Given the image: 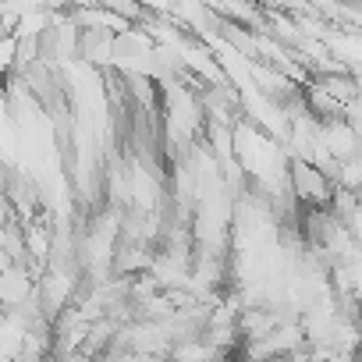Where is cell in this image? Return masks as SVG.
I'll return each instance as SVG.
<instances>
[{"label": "cell", "instance_id": "1", "mask_svg": "<svg viewBox=\"0 0 362 362\" xmlns=\"http://www.w3.org/2000/svg\"><path fill=\"white\" fill-rule=\"evenodd\" d=\"M288 189L295 199H302L309 206H323L334 196V181L320 167H313L305 160H291L288 163Z\"/></svg>", "mask_w": 362, "mask_h": 362}, {"label": "cell", "instance_id": "2", "mask_svg": "<svg viewBox=\"0 0 362 362\" xmlns=\"http://www.w3.org/2000/svg\"><path fill=\"white\" fill-rule=\"evenodd\" d=\"M36 295V284H33V277L15 263V267H8V270H0V309H22L29 298Z\"/></svg>", "mask_w": 362, "mask_h": 362}, {"label": "cell", "instance_id": "3", "mask_svg": "<svg viewBox=\"0 0 362 362\" xmlns=\"http://www.w3.org/2000/svg\"><path fill=\"white\" fill-rule=\"evenodd\" d=\"M221 355L224 351L206 337H185L170 348V362H221Z\"/></svg>", "mask_w": 362, "mask_h": 362}, {"label": "cell", "instance_id": "4", "mask_svg": "<svg viewBox=\"0 0 362 362\" xmlns=\"http://www.w3.org/2000/svg\"><path fill=\"white\" fill-rule=\"evenodd\" d=\"M43 309L47 313H57L64 302H68V295H71V277L68 274H61V270H50L47 277H43Z\"/></svg>", "mask_w": 362, "mask_h": 362}, {"label": "cell", "instance_id": "5", "mask_svg": "<svg viewBox=\"0 0 362 362\" xmlns=\"http://www.w3.org/2000/svg\"><path fill=\"white\" fill-rule=\"evenodd\" d=\"M18 68V40L11 33H0V75Z\"/></svg>", "mask_w": 362, "mask_h": 362}]
</instances>
